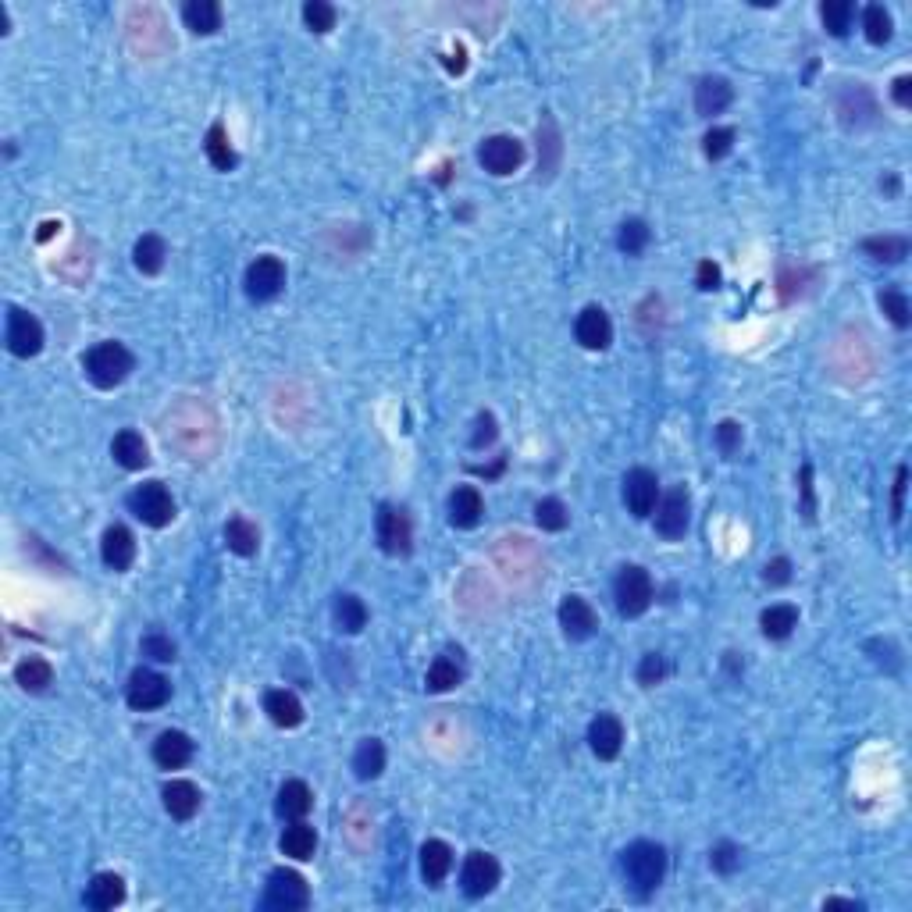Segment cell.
Returning a JSON list of instances; mask_svg holds the SVG:
<instances>
[{
    "mask_svg": "<svg viewBox=\"0 0 912 912\" xmlns=\"http://www.w3.org/2000/svg\"><path fill=\"white\" fill-rule=\"evenodd\" d=\"M54 228H57L54 221H47V225H43V232H40V239H50V236H54Z\"/></svg>",
    "mask_w": 912,
    "mask_h": 912,
    "instance_id": "be15d7a7",
    "label": "cell"
},
{
    "mask_svg": "<svg viewBox=\"0 0 912 912\" xmlns=\"http://www.w3.org/2000/svg\"><path fill=\"white\" fill-rule=\"evenodd\" d=\"M204 154H207V161H211L214 171H232L239 164V154L232 150V143H228V132H225V125L221 122H214L211 129H207Z\"/></svg>",
    "mask_w": 912,
    "mask_h": 912,
    "instance_id": "d590c367",
    "label": "cell"
},
{
    "mask_svg": "<svg viewBox=\"0 0 912 912\" xmlns=\"http://www.w3.org/2000/svg\"><path fill=\"white\" fill-rule=\"evenodd\" d=\"M713 439H717V449H720V453H724V456H734V453L741 449V439H745V435H741V424H738V421H720V424H717V432H713Z\"/></svg>",
    "mask_w": 912,
    "mask_h": 912,
    "instance_id": "f5cc1de1",
    "label": "cell"
},
{
    "mask_svg": "<svg viewBox=\"0 0 912 912\" xmlns=\"http://www.w3.org/2000/svg\"><path fill=\"white\" fill-rule=\"evenodd\" d=\"M535 524L542 531H563L570 524V510L556 496L538 499V503H535Z\"/></svg>",
    "mask_w": 912,
    "mask_h": 912,
    "instance_id": "f6af8a7d",
    "label": "cell"
},
{
    "mask_svg": "<svg viewBox=\"0 0 912 912\" xmlns=\"http://www.w3.org/2000/svg\"><path fill=\"white\" fill-rule=\"evenodd\" d=\"M877 303H880V310H884V314L891 318V325H895V328H909L912 325V307H909V300L898 293V289H884V293L877 296Z\"/></svg>",
    "mask_w": 912,
    "mask_h": 912,
    "instance_id": "7dc6e473",
    "label": "cell"
},
{
    "mask_svg": "<svg viewBox=\"0 0 912 912\" xmlns=\"http://www.w3.org/2000/svg\"><path fill=\"white\" fill-rule=\"evenodd\" d=\"M499 877H503V870H499L496 855L471 852L464 859V870H460V888H464L467 898H485L496 891Z\"/></svg>",
    "mask_w": 912,
    "mask_h": 912,
    "instance_id": "9a60e30c",
    "label": "cell"
},
{
    "mask_svg": "<svg viewBox=\"0 0 912 912\" xmlns=\"http://www.w3.org/2000/svg\"><path fill=\"white\" fill-rule=\"evenodd\" d=\"M734 100L731 82L724 75H702L699 86H695V111L699 118H713V114H724Z\"/></svg>",
    "mask_w": 912,
    "mask_h": 912,
    "instance_id": "7402d4cb",
    "label": "cell"
},
{
    "mask_svg": "<svg viewBox=\"0 0 912 912\" xmlns=\"http://www.w3.org/2000/svg\"><path fill=\"white\" fill-rule=\"evenodd\" d=\"M0 33H8V8L0 4Z\"/></svg>",
    "mask_w": 912,
    "mask_h": 912,
    "instance_id": "6125c7cd",
    "label": "cell"
},
{
    "mask_svg": "<svg viewBox=\"0 0 912 912\" xmlns=\"http://www.w3.org/2000/svg\"><path fill=\"white\" fill-rule=\"evenodd\" d=\"M763 581L770 588L788 585V581H791V560H788V556H774V560L766 563V567H763Z\"/></svg>",
    "mask_w": 912,
    "mask_h": 912,
    "instance_id": "11a10c76",
    "label": "cell"
},
{
    "mask_svg": "<svg viewBox=\"0 0 912 912\" xmlns=\"http://www.w3.org/2000/svg\"><path fill=\"white\" fill-rule=\"evenodd\" d=\"M905 485H909V471H905V467H898V474H895V499H891V517H895V521H902V513H905Z\"/></svg>",
    "mask_w": 912,
    "mask_h": 912,
    "instance_id": "6f0895ef",
    "label": "cell"
},
{
    "mask_svg": "<svg viewBox=\"0 0 912 912\" xmlns=\"http://www.w3.org/2000/svg\"><path fill=\"white\" fill-rule=\"evenodd\" d=\"M759 627H763L766 638H774V642H784V638L791 635L798 627V610L791 603H777V606H766L763 613H759Z\"/></svg>",
    "mask_w": 912,
    "mask_h": 912,
    "instance_id": "8d00e7d4",
    "label": "cell"
},
{
    "mask_svg": "<svg viewBox=\"0 0 912 912\" xmlns=\"http://www.w3.org/2000/svg\"><path fill=\"white\" fill-rule=\"evenodd\" d=\"M264 713L271 717V724L285 727V731L303 724V702L296 699V692H289V688H271V692L264 695Z\"/></svg>",
    "mask_w": 912,
    "mask_h": 912,
    "instance_id": "4316f807",
    "label": "cell"
},
{
    "mask_svg": "<svg viewBox=\"0 0 912 912\" xmlns=\"http://www.w3.org/2000/svg\"><path fill=\"white\" fill-rule=\"evenodd\" d=\"M125 33H129V47L136 50L139 57H161V54H168V47H171L168 22H164L161 11L150 8V4L129 11V18H125Z\"/></svg>",
    "mask_w": 912,
    "mask_h": 912,
    "instance_id": "5b68a950",
    "label": "cell"
},
{
    "mask_svg": "<svg viewBox=\"0 0 912 912\" xmlns=\"http://www.w3.org/2000/svg\"><path fill=\"white\" fill-rule=\"evenodd\" d=\"M161 802L171 820H193L200 813V806H204V795H200V788L193 781H168L161 791Z\"/></svg>",
    "mask_w": 912,
    "mask_h": 912,
    "instance_id": "44dd1931",
    "label": "cell"
},
{
    "mask_svg": "<svg viewBox=\"0 0 912 912\" xmlns=\"http://www.w3.org/2000/svg\"><path fill=\"white\" fill-rule=\"evenodd\" d=\"M335 18H339V11H335L328 0H307V4H303V22H307L310 33H328V29H335Z\"/></svg>",
    "mask_w": 912,
    "mask_h": 912,
    "instance_id": "bcb514c9",
    "label": "cell"
},
{
    "mask_svg": "<svg viewBox=\"0 0 912 912\" xmlns=\"http://www.w3.org/2000/svg\"><path fill=\"white\" fill-rule=\"evenodd\" d=\"M278 848H282V855L296 859V863H307V859H314V852H318V831H314L310 823L293 820L282 831V838H278Z\"/></svg>",
    "mask_w": 912,
    "mask_h": 912,
    "instance_id": "f1b7e54d",
    "label": "cell"
},
{
    "mask_svg": "<svg viewBox=\"0 0 912 912\" xmlns=\"http://www.w3.org/2000/svg\"><path fill=\"white\" fill-rule=\"evenodd\" d=\"M492 560H496L499 574L510 581L513 588H535L546 574V563H542V553L531 538L524 535H503L492 546Z\"/></svg>",
    "mask_w": 912,
    "mask_h": 912,
    "instance_id": "7a4b0ae2",
    "label": "cell"
},
{
    "mask_svg": "<svg viewBox=\"0 0 912 912\" xmlns=\"http://www.w3.org/2000/svg\"><path fill=\"white\" fill-rule=\"evenodd\" d=\"M100 556L111 570H129L136 560V538L125 524H111L100 538Z\"/></svg>",
    "mask_w": 912,
    "mask_h": 912,
    "instance_id": "603a6c76",
    "label": "cell"
},
{
    "mask_svg": "<svg viewBox=\"0 0 912 912\" xmlns=\"http://www.w3.org/2000/svg\"><path fill=\"white\" fill-rule=\"evenodd\" d=\"M574 335H578V342L585 346V350H606L613 342V321L610 314H606L603 307H585L578 314V321H574Z\"/></svg>",
    "mask_w": 912,
    "mask_h": 912,
    "instance_id": "ffe728a7",
    "label": "cell"
},
{
    "mask_svg": "<svg viewBox=\"0 0 912 912\" xmlns=\"http://www.w3.org/2000/svg\"><path fill=\"white\" fill-rule=\"evenodd\" d=\"M649 239H652V232L642 218H627L624 225L617 228V246H620V253H627V257H638V253L649 246Z\"/></svg>",
    "mask_w": 912,
    "mask_h": 912,
    "instance_id": "7bdbcfd3",
    "label": "cell"
},
{
    "mask_svg": "<svg viewBox=\"0 0 912 912\" xmlns=\"http://www.w3.org/2000/svg\"><path fill=\"white\" fill-rule=\"evenodd\" d=\"M314 809V791L307 788L303 781H285L282 788H278V798H275V813L282 816V820H303V816Z\"/></svg>",
    "mask_w": 912,
    "mask_h": 912,
    "instance_id": "4dcf8cb0",
    "label": "cell"
},
{
    "mask_svg": "<svg viewBox=\"0 0 912 912\" xmlns=\"http://www.w3.org/2000/svg\"><path fill=\"white\" fill-rule=\"evenodd\" d=\"M863 253H870L880 264H898L909 257V239L905 236H870L863 239Z\"/></svg>",
    "mask_w": 912,
    "mask_h": 912,
    "instance_id": "ab89813d",
    "label": "cell"
},
{
    "mask_svg": "<svg viewBox=\"0 0 912 912\" xmlns=\"http://www.w3.org/2000/svg\"><path fill=\"white\" fill-rule=\"evenodd\" d=\"M813 278L809 268H798V264H784L781 275H777V293H781L784 303H795L798 296H806V285Z\"/></svg>",
    "mask_w": 912,
    "mask_h": 912,
    "instance_id": "ee69618b",
    "label": "cell"
},
{
    "mask_svg": "<svg viewBox=\"0 0 912 912\" xmlns=\"http://www.w3.org/2000/svg\"><path fill=\"white\" fill-rule=\"evenodd\" d=\"M823 909H855V912H859V909H863V902H855V898H827V902H823Z\"/></svg>",
    "mask_w": 912,
    "mask_h": 912,
    "instance_id": "94428289",
    "label": "cell"
},
{
    "mask_svg": "<svg viewBox=\"0 0 912 912\" xmlns=\"http://www.w3.org/2000/svg\"><path fill=\"white\" fill-rule=\"evenodd\" d=\"M164 257H168V246L157 232H147L139 236L136 246H132V264H136L139 275H157L164 268Z\"/></svg>",
    "mask_w": 912,
    "mask_h": 912,
    "instance_id": "836d02e7",
    "label": "cell"
},
{
    "mask_svg": "<svg viewBox=\"0 0 912 912\" xmlns=\"http://www.w3.org/2000/svg\"><path fill=\"white\" fill-rule=\"evenodd\" d=\"M225 546L232 549L236 556H253L257 549H261V531H257V524L253 521H246V517H228Z\"/></svg>",
    "mask_w": 912,
    "mask_h": 912,
    "instance_id": "e575fe53",
    "label": "cell"
},
{
    "mask_svg": "<svg viewBox=\"0 0 912 912\" xmlns=\"http://www.w3.org/2000/svg\"><path fill=\"white\" fill-rule=\"evenodd\" d=\"M731 150H734V129H720V125H713V129L702 136V154H706L709 161H724Z\"/></svg>",
    "mask_w": 912,
    "mask_h": 912,
    "instance_id": "681fc988",
    "label": "cell"
},
{
    "mask_svg": "<svg viewBox=\"0 0 912 912\" xmlns=\"http://www.w3.org/2000/svg\"><path fill=\"white\" fill-rule=\"evenodd\" d=\"M129 510L147 528H168L175 521V499L164 489V481H143L129 492Z\"/></svg>",
    "mask_w": 912,
    "mask_h": 912,
    "instance_id": "52a82bcc",
    "label": "cell"
},
{
    "mask_svg": "<svg viewBox=\"0 0 912 912\" xmlns=\"http://www.w3.org/2000/svg\"><path fill=\"white\" fill-rule=\"evenodd\" d=\"M15 681L22 684V692L40 695L54 684V667L47 660H40V656H29V660H22L15 667Z\"/></svg>",
    "mask_w": 912,
    "mask_h": 912,
    "instance_id": "f35d334b",
    "label": "cell"
},
{
    "mask_svg": "<svg viewBox=\"0 0 912 912\" xmlns=\"http://www.w3.org/2000/svg\"><path fill=\"white\" fill-rule=\"evenodd\" d=\"M111 456L118 460V467H125V471H143V467L150 464V446L136 428H125V432L114 435Z\"/></svg>",
    "mask_w": 912,
    "mask_h": 912,
    "instance_id": "484cf974",
    "label": "cell"
},
{
    "mask_svg": "<svg viewBox=\"0 0 912 912\" xmlns=\"http://www.w3.org/2000/svg\"><path fill=\"white\" fill-rule=\"evenodd\" d=\"M171 699V681L164 674H157V670L150 667H139L129 674V684H125V702H129L132 709H161L164 702Z\"/></svg>",
    "mask_w": 912,
    "mask_h": 912,
    "instance_id": "30bf717a",
    "label": "cell"
},
{
    "mask_svg": "<svg viewBox=\"0 0 912 912\" xmlns=\"http://www.w3.org/2000/svg\"><path fill=\"white\" fill-rule=\"evenodd\" d=\"M624 503H627V513L638 517V521L652 517V510H656V503H660V478H656L649 467H635V471H627Z\"/></svg>",
    "mask_w": 912,
    "mask_h": 912,
    "instance_id": "7c38bea8",
    "label": "cell"
},
{
    "mask_svg": "<svg viewBox=\"0 0 912 912\" xmlns=\"http://www.w3.org/2000/svg\"><path fill=\"white\" fill-rule=\"evenodd\" d=\"M652 513H656V531L667 542H677V538H684L688 524H692V496H688L684 485H674L667 496H660V503H656Z\"/></svg>",
    "mask_w": 912,
    "mask_h": 912,
    "instance_id": "9c48e42d",
    "label": "cell"
},
{
    "mask_svg": "<svg viewBox=\"0 0 912 912\" xmlns=\"http://www.w3.org/2000/svg\"><path fill=\"white\" fill-rule=\"evenodd\" d=\"M496 435H499L496 417H492V414H478V417H474V435H471V446L474 449L492 446V442H496Z\"/></svg>",
    "mask_w": 912,
    "mask_h": 912,
    "instance_id": "db71d44e",
    "label": "cell"
},
{
    "mask_svg": "<svg viewBox=\"0 0 912 912\" xmlns=\"http://www.w3.org/2000/svg\"><path fill=\"white\" fill-rule=\"evenodd\" d=\"M332 617H335V627H339V631H346V635H360V631L367 627V606H364V599H360V595H353V592L335 595Z\"/></svg>",
    "mask_w": 912,
    "mask_h": 912,
    "instance_id": "1f68e13d",
    "label": "cell"
},
{
    "mask_svg": "<svg viewBox=\"0 0 912 912\" xmlns=\"http://www.w3.org/2000/svg\"><path fill=\"white\" fill-rule=\"evenodd\" d=\"M802 499H806V503H802V513L813 517V471H809V467H802Z\"/></svg>",
    "mask_w": 912,
    "mask_h": 912,
    "instance_id": "91938a15",
    "label": "cell"
},
{
    "mask_svg": "<svg viewBox=\"0 0 912 912\" xmlns=\"http://www.w3.org/2000/svg\"><path fill=\"white\" fill-rule=\"evenodd\" d=\"M193 759V738L186 731H161L154 741V763L161 770H182Z\"/></svg>",
    "mask_w": 912,
    "mask_h": 912,
    "instance_id": "d4e9b609",
    "label": "cell"
},
{
    "mask_svg": "<svg viewBox=\"0 0 912 912\" xmlns=\"http://www.w3.org/2000/svg\"><path fill=\"white\" fill-rule=\"evenodd\" d=\"M481 513H485V499H481V492L474 489V485L453 489V496H449V524H453V528H460V531L478 528Z\"/></svg>",
    "mask_w": 912,
    "mask_h": 912,
    "instance_id": "cb8c5ba5",
    "label": "cell"
},
{
    "mask_svg": "<svg viewBox=\"0 0 912 912\" xmlns=\"http://www.w3.org/2000/svg\"><path fill=\"white\" fill-rule=\"evenodd\" d=\"M385 770V745L378 738H364L353 752V774L360 781H375Z\"/></svg>",
    "mask_w": 912,
    "mask_h": 912,
    "instance_id": "74e56055",
    "label": "cell"
},
{
    "mask_svg": "<svg viewBox=\"0 0 912 912\" xmlns=\"http://www.w3.org/2000/svg\"><path fill=\"white\" fill-rule=\"evenodd\" d=\"M310 905V888L307 880L300 877L296 870H271L268 877V888H264V909L271 912H300Z\"/></svg>",
    "mask_w": 912,
    "mask_h": 912,
    "instance_id": "ba28073f",
    "label": "cell"
},
{
    "mask_svg": "<svg viewBox=\"0 0 912 912\" xmlns=\"http://www.w3.org/2000/svg\"><path fill=\"white\" fill-rule=\"evenodd\" d=\"M560 627L570 642H588L599 631V613L581 595H567L560 603Z\"/></svg>",
    "mask_w": 912,
    "mask_h": 912,
    "instance_id": "ac0fdd59",
    "label": "cell"
},
{
    "mask_svg": "<svg viewBox=\"0 0 912 912\" xmlns=\"http://www.w3.org/2000/svg\"><path fill=\"white\" fill-rule=\"evenodd\" d=\"M667 674H670L667 656H663V652H645L642 663H638V684H642V688H656V684H663Z\"/></svg>",
    "mask_w": 912,
    "mask_h": 912,
    "instance_id": "c3c4849f",
    "label": "cell"
},
{
    "mask_svg": "<svg viewBox=\"0 0 912 912\" xmlns=\"http://www.w3.org/2000/svg\"><path fill=\"white\" fill-rule=\"evenodd\" d=\"M588 749H592L595 759H603V763L617 759L620 749H624V724L613 713H599L588 724Z\"/></svg>",
    "mask_w": 912,
    "mask_h": 912,
    "instance_id": "d6986e66",
    "label": "cell"
},
{
    "mask_svg": "<svg viewBox=\"0 0 912 912\" xmlns=\"http://www.w3.org/2000/svg\"><path fill=\"white\" fill-rule=\"evenodd\" d=\"M709 866L717 873H724V877H731V873L741 870V848L734 845V841H720V845L709 852Z\"/></svg>",
    "mask_w": 912,
    "mask_h": 912,
    "instance_id": "816d5d0a",
    "label": "cell"
},
{
    "mask_svg": "<svg viewBox=\"0 0 912 912\" xmlns=\"http://www.w3.org/2000/svg\"><path fill=\"white\" fill-rule=\"evenodd\" d=\"M695 285H699L702 293H713V289H720V264L702 261L699 268H695Z\"/></svg>",
    "mask_w": 912,
    "mask_h": 912,
    "instance_id": "9f6ffc18",
    "label": "cell"
},
{
    "mask_svg": "<svg viewBox=\"0 0 912 912\" xmlns=\"http://www.w3.org/2000/svg\"><path fill=\"white\" fill-rule=\"evenodd\" d=\"M613 599H617L620 617H627V620L642 617V613L652 606V599H656V588H652L649 570L638 567V563L620 567L617 578H613Z\"/></svg>",
    "mask_w": 912,
    "mask_h": 912,
    "instance_id": "8992f818",
    "label": "cell"
},
{
    "mask_svg": "<svg viewBox=\"0 0 912 912\" xmlns=\"http://www.w3.org/2000/svg\"><path fill=\"white\" fill-rule=\"evenodd\" d=\"M378 546L389 556H407L414 546V528H410V517L403 506H389L385 503L378 510Z\"/></svg>",
    "mask_w": 912,
    "mask_h": 912,
    "instance_id": "4fadbf2b",
    "label": "cell"
},
{
    "mask_svg": "<svg viewBox=\"0 0 912 912\" xmlns=\"http://www.w3.org/2000/svg\"><path fill=\"white\" fill-rule=\"evenodd\" d=\"M82 367H86V378H90L97 389H118V385L132 375L136 360H132V353L125 350L122 342L107 339V342H97V346L86 353Z\"/></svg>",
    "mask_w": 912,
    "mask_h": 912,
    "instance_id": "277c9868",
    "label": "cell"
},
{
    "mask_svg": "<svg viewBox=\"0 0 912 912\" xmlns=\"http://www.w3.org/2000/svg\"><path fill=\"white\" fill-rule=\"evenodd\" d=\"M164 439L186 460H211L221 446L218 410L207 399L186 396L164 414Z\"/></svg>",
    "mask_w": 912,
    "mask_h": 912,
    "instance_id": "6da1fadb",
    "label": "cell"
},
{
    "mask_svg": "<svg viewBox=\"0 0 912 912\" xmlns=\"http://www.w3.org/2000/svg\"><path fill=\"white\" fill-rule=\"evenodd\" d=\"M620 870H624L627 888L638 898H649L667 877V848L656 845V841H635L620 855Z\"/></svg>",
    "mask_w": 912,
    "mask_h": 912,
    "instance_id": "3957f363",
    "label": "cell"
},
{
    "mask_svg": "<svg viewBox=\"0 0 912 912\" xmlns=\"http://www.w3.org/2000/svg\"><path fill=\"white\" fill-rule=\"evenodd\" d=\"M467 677V660H464V649H442L439 656L432 660V667H428V674H424V688L432 695H442V692H453L456 684H464Z\"/></svg>",
    "mask_w": 912,
    "mask_h": 912,
    "instance_id": "e0dca14e",
    "label": "cell"
},
{
    "mask_svg": "<svg viewBox=\"0 0 912 912\" xmlns=\"http://www.w3.org/2000/svg\"><path fill=\"white\" fill-rule=\"evenodd\" d=\"M478 161L485 171H492V175H513V171L524 164V143L513 136H489L485 143L478 147Z\"/></svg>",
    "mask_w": 912,
    "mask_h": 912,
    "instance_id": "2e32d148",
    "label": "cell"
},
{
    "mask_svg": "<svg viewBox=\"0 0 912 912\" xmlns=\"http://www.w3.org/2000/svg\"><path fill=\"white\" fill-rule=\"evenodd\" d=\"M139 649H143V656L154 663H171L175 656H179V649H175V642H171L168 635H161V631H150L143 642H139Z\"/></svg>",
    "mask_w": 912,
    "mask_h": 912,
    "instance_id": "f907efd6",
    "label": "cell"
},
{
    "mask_svg": "<svg viewBox=\"0 0 912 912\" xmlns=\"http://www.w3.org/2000/svg\"><path fill=\"white\" fill-rule=\"evenodd\" d=\"M449 870H453V848L446 845V841L432 838L421 845V877L428 888H439L442 880L449 877Z\"/></svg>",
    "mask_w": 912,
    "mask_h": 912,
    "instance_id": "83f0119b",
    "label": "cell"
},
{
    "mask_svg": "<svg viewBox=\"0 0 912 912\" xmlns=\"http://www.w3.org/2000/svg\"><path fill=\"white\" fill-rule=\"evenodd\" d=\"M891 97H895L898 107H905V111H909V107H912V75H898L895 86H891Z\"/></svg>",
    "mask_w": 912,
    "mask_h": 912,
    "instance_id": "680465c9",
    "label": "cell"
},
{
    "mask_svg": "<svg viewBox=\"0 0 912 912\" xmlns=\"http://www.w3.org/2000/svg\"><path fill=\"white\" fill-rule=\"evenodd\" d=\"M863 33L873 47H884V43L895 36V22H891V11L884 8V4H870V8L863 11Z\"/></svg>",
    "mask_w": 912,
    "mask_h": 912,
    "instance_id": "60d3db41",
    "label": "cell"
},
{
    "mask_svg": "<svg viewBox=\"0 0 912 912\" xmlns=\"http://www.w3.org/2000/svg\"><path fill=\"white\" fill-rule=\"evenodd\" d=\"M125 902V880L118 873H97L86 888V905L97 912H111Z\"/></svg>",
    "mask_w": 912,
    "mask_h": 912,
    "instance_id": "f546056e",
    "label": "cell"
},
{
    "mask_svg": "<svg viewBox=\"0 0 912 912\" xmlns=\"http://www.w3.org/2000/svg\"><path fill=\"white\" fill-rule=\"evenodd\" d=\"M182 22L186 29H193L196 36H211L221 29V4L218 0H189L182 8Z\"/></svg>",
    "mask_w": 912,
    "mask_h": 912,
    "instance_id": "d6a6232c",
    "label": "cell"
},
{
    "mask_svg": "<svg viewBox=\"0 0 912 912\" xmlns=\"http://www.w3.org/2000/svg\"><path fill=\"white\" fill-rule=\"evenodd\" d=\"M243 285H246V296H250L253 303L275 300V296L285 289V264L278 261L275 253H264V257H257V261L246 268Z\"/></svg>",
    "mask_w": 912,
    "mask_h": 912,
    "instance_id": "8fae6325",
    "label": "cell"
},
{
    "mask_svg": "<svg viewBox=\"0 0 912 912\" xmlns=\"http://www.w3.org/2000/svg\"><path fill=\"white\" fill-rule=\"evenodd\" d=\"M4 339H8V350L15 353L18 360H29L36 357V353L43 350V325L29 314V310L22 307H11L8 310V332H4Z\"/></svg>",
    "mask_w": 912,
    "mask_h": 912,
    "instance_id": "5bb4252c",
    "label": "cell"
},
{
    "mask_svg": "<svg viewBox=\"0 0 912 912\" xmlns=\"http://www.w3.org/2000/svg\"><path fill=\"white\" fill-rule=\"evenodd\" d=\"M820 18H823V29L831 36H848L852 18H855V4L852 0H823Z\"/></svg>",
    "mask_w": 912,
    "mask_h": 912,
    "instance_id": "b9f144b4",
    "label": "cell"
}]
</instances>
